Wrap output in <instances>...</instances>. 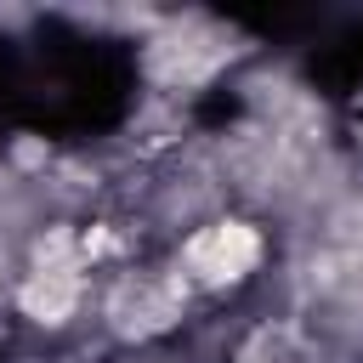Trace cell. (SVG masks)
Instances as JSON below:
<instances>
[{
    "label": "cell",
    "instance_id": "6da1fadb",
    "mask_svg": "<svg viewBox=\"0 0 363 363\" xmlns=\"http://www.w3.org/2000/svg\"><path fill=\"white\" fill-rule=\"evenodd\" d=\"M176 267H182L187 289H233L261 267V233L250 221H238V216L204 221L199 233H187Z\"/></svg>",
    "mask_w": 363,
    "mask_h": 363
},
{
    "label": "cell",
    "instance_id": "7a4b0ae2",
    "mask_svg": "<svg viewBox=\"0 0 363 363\" xmlns=\"http://www.w3.org/2000/svg\"><path fill=\"white\" fill-rule=\"evenodd\" d=\"M79 295H85L79 261H34L28 278H23V289H17V306H23V318H34L40 329H62V323L79 312Z\"/></svg>",
    "mask_w": 363,
    "mask_h": 363
}]
</instances>
